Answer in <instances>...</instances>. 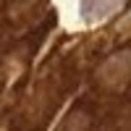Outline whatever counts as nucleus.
<instances>
[{"label":"nucleus","mask_w":131,"mask_h":131,"mask_svg":"<svg viewBox=\"0 0 131 131\" xmlns=\"http://www.w3.org/2000/svg\"><path fill=\"white\" fill-rule=\"evenodd\" d=\"M121 29H123V31H131V16H126V18H123V24H121Z\"/></svg>","instance_id":"3"},{"label":"nucleus","mask_w":131,"mask_h":131,"mask_svg":"<svg viewBox=\"0 0 131 131\" xmlns=\"http://www.w3.org/2000/svg\"><path fill=\"white\" fill-rule=\"evenodd\" d=\"M128 76H131V52H118V55H113L105 63V68H102V79L107 84H113V86L126 84Z\"/></svg>","instance_id":"1"},{"label":"nucleus","mask_w":131,"mask_h":131,"mask_svg":"<svg viewBox=\"0 0 131 131\" xmlns=\"http://www.w3.org/2000/svg\"><path fill=\"white\" fill-rule=\"evenodd\" d=\"M121 5H123V0H84L81 3V16L89 24H97V21L107 18L110 13H115Z\"/></svg>","instance_id":"2"}]
</instances>
